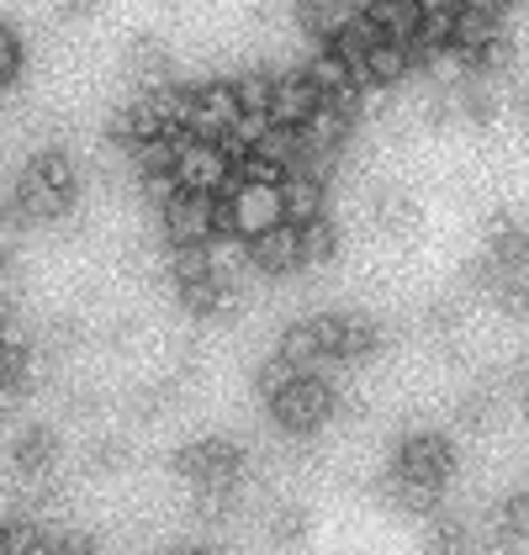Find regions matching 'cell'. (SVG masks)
<instances>
[{"label":"cell","mask_w":529,"mask_h":555,"mask_svg":"<svg viewBox=\"0 0 529 555\" xmlns=\"http://www.w3.org/2000/svg\"><path fill=\"white\" fill-rule=\"evenodd\" d=\"M286 222V207H281V185L270 180H233L218 196V238H244L255 244L270 228Z\"/></svg>","instance_id":"obj_1"},{"label":"cell","mask_w":529,"mask_h":555,"mask_svg":"<svg viewBox=\"0 0 529 555\" xmlns=\"http://www.w3.org/2000/svg\"><path fill=\"white\" fill-rule=\"evenodd\" d=\"M334 413V386L323 376H297L292 386H281L270 397V418L286 428V434H318Z\"/></svg>","instance_id":"obj_2"},{"label":"cell","mask_w":529,"mask_h":555,"mask_svg":"<svg viewBox=\"0 0 529 555\" xmlns=\"http://www.w3.org/2000/svg\"><path fill=\"white\" fill-rule=\"evenodd\" d=\"M176 470L185 481H196L202 492H233V481L244 476V450L228 444V439H202V444L180 450Z\"/></svg>","instance_id":"obj_3"},{"label":"cell","mask_w":529,"mask_h":555,"mask_svg":"<svg viewBox=\"0 0 529 555\" xmlns=\"http://www.w3.org/2000/svg\"><path fill=\"white\" fill-rule=\"evenodd\" d=\"M176 180H180V191H191V196H222V191L233 185V159L222 154V143L180 138Z\"/></svg>","instance_id":"obj_4"},{"label":"cell","mask_w":529,"mask_h":555,"mask_svg":"<svg viewBox=\"0 0 529 555\" xmlns=\"http://www.w3.org/2000/svg\"><path fill=\"white\" fill-rule=\"evenodd\" d=\"M450 466H455V455H450V444H444L440 434H413V439H402V450H397V487L440 492Z\"/></svg>","instance_id":"obj_5"},{"label":"cell","mask_w":529,"mask_h":555,"mask_svg":"<svg viewBox=\"0 0 529 555\" xmlns=\"http://www.w3.org/2000/svg\"><path fill=\"white\" fill-rule=\"evenodd\" d=\"M159 217H165L170 249H176V244H212V238H218V196H191V191H180L176 202L159 207Z\"/></svg>","instance_id":"obj_6"},{"label":"cell","mask_w":529,"mask_h":555,"mask_svg":"<svg viewBox=\"0 0 529 555\" xmlns=\"http://www.w3.org/2000/svg\"><path fill=\"white\" fill-rule=\"evenodd\" d=\"M323 106V95L312 90V80L302 75V69H286V75H275V95H270V128H292L302 132L308 128V117Z\"/></svg>","instance_id":"obj_7"},{"label":"cell","mask_w":529,"mask_h":555,"mask_svg":"<svg viewBox=\"0 0 529 555\" xmlns=\"http://www.w3.org/2000/svg\"><path fill=\"white\" fill-rule=\"evenodd\" d=\"M244 117L238 95L228 80H212V86H196V112H191V138H207V143H222L233 122Z\"/></svg>","instance_id":"obj_8"},{"label":"cell","mask_w":529,"mask_h":555,"mask_svg":"<svg viewBox=\"0 0 529 555\" xmlns=\"http://www.w3.org/2000/svg\"><path fill=\"white\" fill-rule=\"evenodd\" d=\"M122 69L149 90L176 86V53L165 48V38H154V33H132L128 48H122Z\"/></svg>","instance_id":"obj_9"},{"label":"cell","mask_w":529,"mask_h":555,"mask_svg":"<svg viewBox=\"0 0 529 555\" xmlns=\"http://www.w3.org/2000/svg\"><path fill=\"white\" fill-rule=\"evenodd\" d=\"M371 0H297V27L308 33L318 48H328L350 22L365 16Z\"/></svg>","instance_id":"obj_10"},{"label":"cell","mask_w":529,"mask_h":555,"mask_svg":"<svg viewBox=\"0 0 529 555\" xmlns=\"http://www.w3.org/2000/svg\"><path fill=\"white\" fill-rule=\"evenodd\" d=\"M413 64H418V59H413V48L387 43V38H382V43L365 53V64L354 69V86L360 90H392V86H402V80L413 75Z\"/></svg>","instance_id":"obj_11"},{"label":"cell","mask_w":529,"mask_h":555,"mask_svg":"<svg viewBox=\"0 0 529 555\" xmlns=\"http://www.w3.org/2000/svg\"><path fill=\"white\" fill-rule=\"evenodd\" d=\"M249 264L260 275H292V270H302V228H292V222L270 228L264 238L249 244Z\"/></svg>","instance_id":"obj_12"},{"label":"cell","mask_w":529,"mask_h":555,"mask_svg":"<svg viewBox=\"0 0 529 555\" xmlns=\"http://www.w3.org/2000/svg\"><path fill=\"white\" fill-rule=\"evenodd\" d=\"M281 207H286L292 228H308L318 217H328V185L312 180V175H286L281 180Z\"/></svg>","instance_id":"obj_13"},{"label":"cell","mask_w":529,"mask_h":555,"mask_svg":"<svg viewBox=\"0 0 529 555\" xmlns=\"http://www.w3.org/2000/svg\"><path fill=\"white\" fill-rule=\"evenodd\" d=\"M53 461H59V434L48 424H27L11 439V466L22 470V476H43Z\"/></svg>","instance_id":"obj_14"},{"label":"cell","mask_w":529,"mask_h":555,"mask_svg":"<svg viewBox=\"0 0 529 555\" xmlns=\"http://www.w3.org/2000/svg\"><path fill=\"white\" fill-rule=\"evenodd\" d=\"M302 75L312 80V90H318L323 101H345V95H354V90H360V86H354V69L339 59V53H334V48H318L308 64H302Z\"/></svg>","instance_id":"obj_15"},{"label":"cell","mask_w":529,"mask_h":555,"mask_svg":"<svg viewBox=\"0 0 529 555\" xmlns=\"http://www.w3.org/2000/svg\"><path fill=\"white\" fill-rule=\"evenodd\" d=\"M365 16L376 22V33H382L387 43H408V48H413L418 22H424L413 0H371V5H365Z\"/></svg>","instance_id":"obj_16"},{"label":"cell","mask_w":529,"mask_h":555,"mask_svg":"<svg viewBox=\"0 0 529 555\" xmlns=\"http://www.w3.org/2000/svg\"><path fill=\"white\" fill-rule=\"evenodd\" d=\"M22 175L43 180L48 191H59L64 202H75V196H80V170H75V159H69L64 149H43V154H33V165H27Z\"/></svg>","instance_id":"obj_17"},{"label":"cell","mask_w":529,"mask_h":555,"mask_svg":"<svg viewBox=\"0 0 529 555\" xmlns=\"http://www.w3.org/2000/svg\"><path fill=\"white\" fill-rule=\"evenodd\" d=\"M275 360H286L297 376H312L318 360H328V354H323V344L312 334V323H292V328L281 334V344H275Z\"/></svg>","instance_id":"obj_18"},{"label":"cell","mask_w":529,"mask_h":555,"mask_svg":"<svg viewBox=\"0 0 529 555\" xmlns=\"http://www.w3.org/2000/svg\"><path fill=\"white\" fill-rule=\"evenodd\" d=\"M170 275L176 286H196V281H212V244H176L170 249Z\"/></svg>","instance_id":"obj_19"},{"label":"cell","mask_w":529,"mask_h":555,"mask_svg":"<svg viewBox=\"0 0 529 555\" xmlns=\"http://www.w3.org/2000/svg\"><path fill=\"white\" fill-rule=\"evenodd\" d=\"M228 86H233L244 112H260V117L270 112V95H275V75H270V69H244V75H233Z\"/></svg>","instance_id":"obj_20"},{"label":"cell","mask_w":529,"mask_h":555,"mask_svg":"<svg viewBox=\"0 0 529 555\" xmlns=\"http://www.w3.org/2000/svg\"><path fill=\"white\" fill-rule=\"evenodd\" d=\"M339 255V228L328 222V217H318L302 228V264H328V259Z\"/></svg>","instance_id":"obj_21"},{"label":"cell","mask_w":529,"mask_h":555,"mask_svg":"<svg viewBox=\"0 0 529 555\" xmlns=\"http://www.w3.org/2000/svg\"><path fill=\"white\" fill-rule=\"evenodd\" d=\"M376 222H382L387 233H413V228H418V202L402 196V191H387V196L376 202Z\"/></svg>","instance_id":"obj_22"},{"label":"cell","mask_w":529,"mask_h":555,"mask_svg":"<svg viewBox=\"0 0 529 555\" xmlns=\"http://www.w3.org/2000/svg\"><path fill=\"white\" fill-rule=\"evenodd\" d=\"M22 64H27V48H22L11 22H0V90H11L22 80Z\"/></svg>","instance_id":"obj_23"},{"label":"cell","mask_w":529,"mask_h":555,"mask_svg":"<svg viewBox=\"0 0 529 555\" xmlns=\"http://www.w3.org/2000/svg\"><path fill=\"white\" fill-rule=\"evenodd\" d=\"M308 508H275L270 513V540L275 545H302L308 540Z\"/></svg>","instance_id":"obj_24"},{"label":"cell","mask_w":529,"mask_h":555,"mask_svg":"<svg viewBox=\"0 0 529 555\" xmlns=\"http://www.w3.org/2000/svg\"><path fill=\"white\" fill-rule=\"evenodd\" d=\"M371 349H376V323L360 318V312H345V349H339V360H360Z\"/></svg>","instance_id":"obj_25"},{"label":"cell","mask_w":529,"mask_h":555,"mask_svg":"<svg viewBox=\"0 0 529 555\" xmlns=\"http://www.w3.org/2000/svg\"><path fill=\"white\" fill-rule=\"evenodd\" d=\"M122 466H128V444H122V439L90 444V470H122Z\"/></svg>","instance_id":"obj_26"},{"label":"cell","mask_w":529,"mask_h":555,"mask_svg":"<svg viewBox=\"0 0 529 555\" xmlns=\"http://www.w3.org/2000/svg\"><path fill=\"white\" fill-rule=\"evenodd\" d=\"M101 11V0H59V16L64 22H90Z\"/></svg>","instance_id":"obj_27"},{"label":"cell","mask_w":529,"mask_h":555,"mask_svg":"<svg viewBox=\"0 0 529 555\" xmlns=\"http://www.w3.org/2000/svg\"><path fill=\"white\" fill-rule=\"evenodd\" d=\"M514 112L529 122V80H519V86H514Z\"/></svg>","instance_id":"obj_28"},{"label":"cell","mask_w":529,"mask_h":555,"mask_svg":"<svg viewBox=\"0 0 529 555\" xmlns=\"http://www.w3.org/2000/svg\"><path fill=\"white\" fill-rule=\"evenodd\" d=\"M11 259H16V249H11V238H5V233H0V275H5V270H11Z\"/></svg>","instance_id":"obj_29"},{"label":"cell","mask_w":529,"mask_h":555,"mask_svg":"<svg viewBox=\"0 0 529 555\" xmlns=\"http://www.w3.org/2000/svg\"><path fill=\"white\" fill-rule=\"evenodd\" d=\"M519 386H525V397H529V365H525V376H519Z\"/></svg>","instance_id":"obj_30"}]
</instances>
